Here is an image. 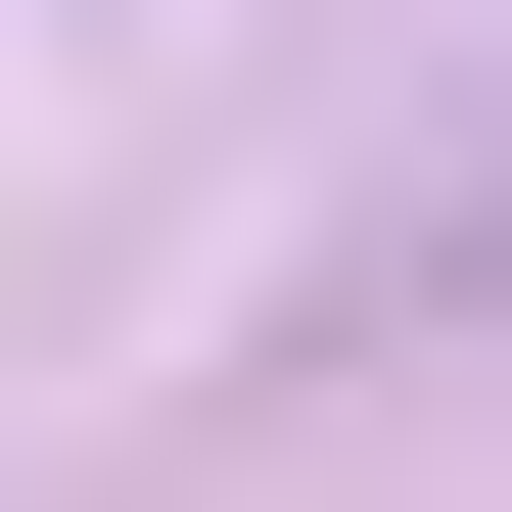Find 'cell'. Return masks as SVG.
I'll use <instances>...</instances> for the list:
<instances>
[{"label": "cell", "mask_w": 512, "mask_h": 512, "mask_svg": "<svg viewBox=\"0 0 512 512\" xmlns=\"http://www.w3.org/2000/svg\"><path fill=\"white\" fill-rule=\"evenodd\" d=\"M419 326H512V233H466V280H419Z\"/></svg>", "instance_id": "obj_1"}]
</instances>
